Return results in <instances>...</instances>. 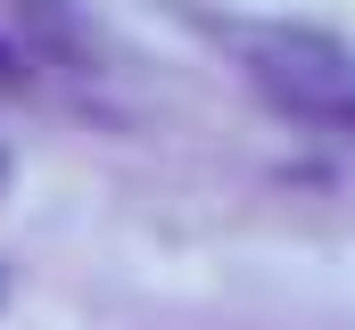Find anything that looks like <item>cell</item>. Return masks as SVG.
<instances>
[{"label":"cell","mask_w":355,"mask_h":330,"mask_svg":"<svg viewBox=\"0 0 355 330\" xmlns=\"http://www.w3.org/2000/svg\"><path fill=\"white\" fill-rule=\"evenodd\" d=\"M240 75L265 91L281 116L297 124H331L355 132V50L331 33H306V25H223Z\"/></svg>","instance_id":"obj_1"},{"label":"cell","mask_w":355,"mask_h":330,"mask_svg":"<svg viewBox=\"0 0 355 330\" xmlns=\"http://www.w3.org/2000/svg\"><path fill=\"white\" fill-rule=\"evenodd\" d=\"M8 173H17V165H8V149H0V190H8Z\"/></svg>","instance_id":"obj_2"},{"label":"cell","mask_w":355,"mask_h":330,"mask_svg":"<svg viewBox=\"0 0 355 330\" xmlns=\"http://www.w3.org/2000/svg\"><path fill=\"white\" fill-rule=\"evenodd\" d=\"M0 306H8V264H0Z\"/></svg>","instance_id":"obj_3"}]
</instances>
